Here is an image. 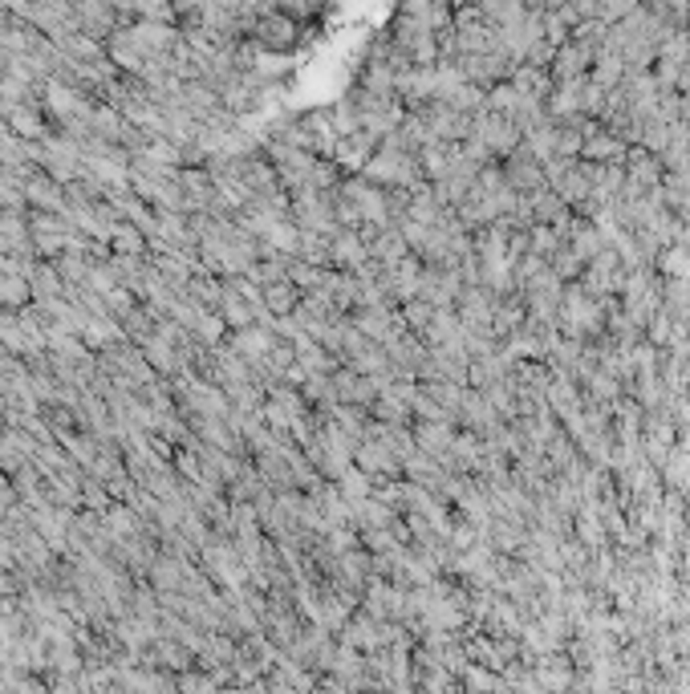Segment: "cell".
<instances>
[{
	"label": "cell",
	"mask_w": 690,
	"mask_h": 694,
	"mask_svg": "<svg viewBox=\"0 0 690 694\" xmlns=\"http://www.w3.org/2000/svg\"><path fill=\"white\" fill-rule=\"evenodd\" d=\"M410 175H415V155H402L394 139L386 142L382 155L366 163V179H374V183H410Z\"/></svg>",
	"instance_id": "obj_1"
},
{
	"label": "cell",
	"mask_w": 690,
	"mask_h": 694,
	"mask_svg": "<svg viewBox=\"0 0 690 694\" xmlns=\"http://www.w3.org/2000/svg\"><path fill=\"white\" fill-rule=\"evenodd\" d=\"M268 293H273V296H268V301H273L276 309H289V305L297 301V296H293V285H273V288H268Z\"/></svg>",
	"instance_id": "obj_4"
},
{
	"label": "cell",
	"mask_w": 690,
	"mask_h": 694,
	"mask_svg": "<svg viewBox=\"0 0 690 694\" xmlns=\"http://www.w3.org/2000/svg\"><path fill=\"white\" fill-rule=\"evenodd\" d=\"M370 147H374V139L366 130H354V134H345V139H337V159H342V167L349 171H357V167H366L370 163Z\"/></svg>",
	"instance_id": "obj_2"
},
{
	"label": "cell",
	"mask_w": 690,
	"mask_h": 694,
	"mask_svg": "<svg viewBox=\"0 0 690 694\" xmlns=\"http://www.w3.org/2000/svg\"><path fill=\"white\" fill-rule=\"evenodd\" d=\"M394 451H390V443H366V447H357V467L362 471H394L398 467V459H390Z\"/></svg>",
	"instance_id": "obj_3"
}]
</instances>
